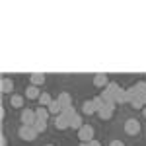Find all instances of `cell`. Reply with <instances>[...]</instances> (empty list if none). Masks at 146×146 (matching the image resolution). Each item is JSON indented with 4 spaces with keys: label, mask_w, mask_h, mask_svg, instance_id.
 I'll list each match as a JSON object with an SVG mask.
<instances>
[{
    "label": "cell",
    "mask_w": 146,
    "mask_h": 146,
    "mask_svg": "<svg viewBox=\"0 0 146 146\" xmlns=\"http://www.w3.org/2000/svg\"><path fill=\"white\" fill-rule=\"evenodd\" d=\"M115 103H131V96H129V92L127 90H119V94H117V98H115Z\"/></svg>",
    "instance_id": "cell-11"
},
{
    "label": "cell",
    "mask_w": 146,
    "mask_h": 146,
    "mask_svg": "<svg viewBox=\"0 0 146 146\" xmlns=\"http://www.w3.org/2000/svg\"><path fill=\"white\" fill-rule=\"evenodd\" d=\"M142 113H144V117H146V107H144V109H142Z\"/></svg>",
    "instance_id": "cell-26"
},
{
    "label": "cell",
    "mask_w": 146,
    "mask_h": 146,
    "mask_svg": "<svg viewBox=\"0 0 146 146\" xmlns=\"http://www.w3.org/2000/svg\"><path fill=\"white\" fill-rule=\"evenodd\" d=\"M10 105L12 107H22L23 105V96H12V100H10Z\"/></svg>",
    "instance_id": "cell-19"
},
{
    "label": "cell",
    "mask_w": 146,
    "mask_h": 146,
    "mask_svg": "<svg viewBox=\"0 0 146 146\" xmlns=\"http://www.w3.org/2000/svg\"><path fill=\"white\" fill-rule=\"evenodd\" d=\"M20 119H22V125H25V127H33L35 121H37L35 109H23L22 115H20Z\"/></svg>",
    "instance_id": "cell-2"
},
{
    "label": "cell",
    "mask_w": 146,
    "mask_h": 146,
    "mask_svg": "<svg viewBox=\"0 0 146 146\" xmlns=\"http://www.w3.org/2000/svg\"><path fill=\"white\" fill-rule=\"evenodd\" d=\"M39 103H41L43 107H49V105L53 103V98H51V96H49L47 92H43V94L39 96Z\"/></svg>",
    "instance_id": "cell-17"
},
{
    "label": "cell",
    "mask_w": 146,
    "mask_h": 146,
    "mask_svg": "<svg viewBox=\"0 0 146 146\" xmlns=\"http://www.w3.org/2000/svg\"><path fill=\"white\" fill-rule=\"evenodd\" d=\"M47 109H49L51 115H55V117H56V115H60V113H62V105H60V101H58V100H53V103H51Z\"/></svg>",
    "instance_id": "cell-12"
},
{
    "label": "cell",
    "mask_w": 146,
    "mask_h": 146,
    "mask_svg": "<svg viewBox=\"0 0 146 146\" xmlns=\"http://www.w3.org/2000/svg\"><path fill=\"white\" fill-rule=\"evenodd\" d=\"M78 138H80V142H92L94 140V127L92 125H84L78 131Z\"/></svg>",
    "instance_id": "cell-3"
},
{
    "label": "cell",
    "mask_w": 146,
    "mask_h": 146,
    "mask_svg": "<svg viewBox=\"0 0 146 146\" xmlns=\"http://www.w3.org/2000/svg\"><path fill=\"white\" fill-rule=\"evenodd\" d=\"M125 133L127 135H138L140 133V121H136V119H127L125 121Z\"/></svg>",
    "instance_id": "cell-4"
},
{
    "label": "cell",
    "mask_w": 146,
    "mask_h": 146,
    "mask_svg": "<svg viewBox=\"0 0 146 146\" xmlns=\"http://www.w3.org/2000/svg\"><path fill=\"white\" fill-rule=\"evenodd\" d=\"M92 101H94V105L98 107V111H100L101 107L105 105V103H103V100H101V96H96V98H92Z\"/></svg>",
    "instance_id": "cell-21"
},
{
    "label": "cell",
    "mask_w": 146,
    "mask_h": 146,
    "mask_svg": "<svg viewBox=\"0 0 146 146\" xmlns=\"http://www.w3.org/2000/svg\"><path fill=\"white\" fill-rule=\"evenodd\" d=\"M55 127L58 129V131L70 129V121H68V119H64L62 115H56V117H55Z\"/></svg>",
    "instance_id": "cell-8"
},
{
    "label": "cell",
    "mask_w": 146,
    "mask_h": 146,
    "mask_svg": "<svg viewBox=\"0 0 146 146\" xmlns=\"http://www.w3.org/2000/svg\"><path fill=\"white\" fill-rule=\"evenodd\" d=\"M56 100L60 101V105H62V109L64 107H70L72 105V98H70V94H66V92H62V94H58V98Z\"/></svg>",
    "instance_id": "cell-13"
},
{
    "label": "cell",
    "mask_w": 146,
    "mask_h": 146,
    "mask_svg": "<svg viewBox=\"0 0 146 146\" xmlns=\"http://www.w3.org/2000/svg\"><path fill=\"white\" fill-rule=\"evenodd\" d=\"M109 146H125V144L121 142V140H111V142H109Z\"/></svg>",
    "instance_id": "cell-22"
},
{
    "label": "cell",
    "mask_w": 146,
    "mask_h": 146,
    "mask_svg": "<svg viewBox=\"0 0 146 146\" xmlns=\"http://www.w3.org/2000/svg\"><path fill=\"white\" fill-rule=\"evenodd\" d=\"M33 127H35V131L41 135V133H45V129H47V121H43V119H37Z\"/></svg>",
    "instance_id": "cell-20"
},
{
    "label": "cell",
    "mask_w": 146,
    "mask_h": 146,
    "mask_svg": "<svg viewBox=\"0 0 146 146\" xmlns=\"http://www.w3.org/2000/svg\"><path fill=\"white\" fill-rule=\"evenodd\" d=\"M47 146H53V144H47Z\"/></svg>",
    "instance_id": "cell-27"
},
{
    "label": "cell",
    "mask_w": 146,
    "mask_h": 146,
    "mask_svg": "<svg viewBox=\"0 0 146 146\" xmlns=\"http://www.w3.org/2000/svg\"><path fill=\"white\" fill-rule=\"evenodd\" d=\"M82 127H84V123H82V117H80L78 113H76V115L70 119V129H76V131H80Z\"/></svg>",
    "instance_id": "cell-16"
},
{
    "label": "cell",
    "mask_w": 146,
    "mask_h": 146,
    "mask_svg": "<svg viewBox=\"0 0 146 146\" xmlns=\"http://www.w3.org/2000/svg\"><path fill=\"white\" fill-rule=\"evenodd\" d=\"M39 96H41L39 88L33 86V84H29V86H27V90H25V98H27V100H39Z\"/></svg>",
    "instance_id": "cell-7"
},
{
    "label": "cell",
    "mask_w": 146,
    "mask_h": 146,
    "mask_svg": "<svg viewBox=\"0 0 146 146\" xmlns=\"http://www.w3.org/2000/svg\"><path fill=\"white\" fill-rule=\"evenodd\" d=\"M29 80H31L33 86H43V84H45V74H39V72H37V74H31Z\"/></svg>",
    "instance_id": "cell-14"
},
{
    "label": "cell",
    "mask_w": 146,
    "mask_h": 146,
    "mask_svg": "<svg viewBox=\"0 0 146 146\" xmlns=\"http://www.w3.org/2000/svg\"><path fill=\"white\" fill-rule=\"evenodd\" d=\"M60 115H62V117H64V119H68V121H70V119H72V117H74V115H76V109H74V105H70V107H64V109H62V113H60Z\"/></svg>",
    "instance_id": "cell-18"
},
{
    "label": "cell",
    "mask_w": 146,
    "mask_h": 146,
    "mask_svg": "<svg viewBox=\"0 0 146 146\" xmlns=\"http://www.w3.org/2000/svg\"><path fill=\"white\" fill-rule=\"evenodd\" d=\"M0 146H6V136H2V138H0Z\"/></svg>",
    "instance_id": "cell-24"
},
{
    "label": "cell",
    "mask_w": 146,
    "mask_h": 146,
    "mask_svg": "<svg viewBox=\"0 0 146 146\" xmlns=\"http://www.w3.org/2000/svg\"><path fill=\"white\" fill-rule=\"evenodd\" d=\"M113 113H115V105H107V103H105L100 111H98V115H100L103 121H109V119L113 117Z\"/></svg>",
    "instance_id": "cell-5"
},
{
    "label": "cell",
    "mask_w": 146,
    "mask_h": 146,
    "mask_svg": "<svg viewBox=\"0 0 146 146\" xmlns=\"http://www.w3.org/2000/svg\"><path fill=\"white\" fill-rule=\"evenodd\" d=\"M18 135H20V138H22V140L33 142L39 133L35 131V127H25V125H22V127H20V131H18Z\"/></svg>",
    "instance_id": "cell-1"
},
{
    "label": "cell",
    "mask_w": 146,
    "mask_h": 146,
    "mask_svg": "<svg viewBox=\"0 0 146 146\" xmlns=\"http://www.w3.org/2000/svg\"><path fill=\"white\" fill-rule=\"evenodd\" d=\"M82 111L86 113V115H94V113H98V107L94 105L92 100H86L84 103H82Z\"/></svg>",
    "instance_id": "cell-9"
},
{
    "label": "cell",
    "mask_w": 146,
    "mask_h": 146,
    "mask_svg": "<svg viewBox=\"0 0 146 146\" xmlns=\"http://www.w3.org/2000/svg\"><path fill=\"white\" fill-rule=\"evenodd\" d=\"M35 115H37V119H43V121H47L51 113H49V109H47V107H43V105H39V107L35 109Z\"/></svg>",
    "instance_id": "cell-15"
},
{
    "label": "cell",
    "mask_w": 146,
    "mask_h": 146,
    "mask_svg": "<svg viewBox=\"0 0 146 146\" xmlns=\"http://www.w3.org/2000/svg\"><path fill=\"white\" fill-rule=\"evenodd\" d=\"M107 84H109V78H107V74H96L94 76V86L96 88H107Z\"/></svg>",
    "instance_id": "cell-6"
},
{
    "label": "cell",
    "mask_w": 146,
    "mask_h": 146,
    "mask_svg": "<svg viewBox=\"0 0 146 146\" xmlns=\"http://www.w3.org/2000/svg\"><path fill=\"white\" fill-rule=\"evenodd\" d=\"M80 146H90V142H80Z\"/></svg>",
    "instance_id": "cell-25"
},
{
    "label": "cell",
    "mask_w": 146,
    "mask_h": 146,
    "mask_svg": "<svg viewBox=\"0 0 146 146\" xmlns=\"http://www.w3.org/2000/svg\"><path fill=\"white\" fill-rule=\"evenodd\" d=\"M90 146H101V142H100V140H96V138H94V140L90 142Z\"/></svg>",
    "instance_id": "cell-23"
},
{
    "label": "cell",
    "mask_w": 146,
    "mask_h": 146,
    "mask_svg": "<svg viewBox=\"0 0 146 146\" xmlns=\"http://www.w3.org/2000/svg\"><path fill=\"white\" fill-rule=\"evenodd\" d=\"M0 88H2V92L4 94H12V90H14V82H12V78H2V82H0Z\"/></svg>",
    "instance_id": "cell-10"
}]
</instances>
